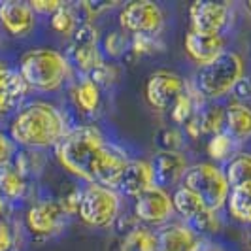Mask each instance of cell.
<instances>
[{
	"label": "cell",
	"instance_id": "1",
	"mask_svg": "<svg viewBox=\"0 0 251 251\" xmlns=\"http://www.w3.org/2000/svg\"><path fill=\"white\" fill-rule=\"evenodd\" d=\"M55 157L64 170L85 185L117 189L130 155L104 136L99 126H70L55 148Z\"/></svg>",
	"mask_w": 251,
	"mask_h": 251
},
{
	"label": "cell",
	"instance_id": "2",
	"mask_svg": "<svg viewBox=\"0 0 251 251\" xmlns=\"http://www.w3.org/2000/svg\"><path fill=\"white\" fill-rule=\"evenodd\" d=\"M70 130L68 117L59 106L48 100L23 104L10 123V138L25 150H51L61 144Z\"/></svg>",
	"mask_w": 251,
	"mask_h": 251
},
{
	"label": "cell",
	"instance_id": "3",
	"mask_svg": "<svg viewBox=\"0 0 251 251\" xmlns=\"http://www.w3.org/2000/svg\"><path fill=\"white\" fill-rule=\"evenodd\" d=\"M74 66L70 59L53 48H32L19 57L17 72L26 87L38 93H55L72 79Z\"/></svg>",
	"mask_w": 251,
	"mask_h": 251
},
{
	"label": "cell",
	"instance_id": "4",
	"mask_svg": "<svg viewBox=\"0 0 251 251\" xmlns=\"http://www.w3.org/2000/svg\"><path fill=\"white\" fill-rule=\"evenodd\" d=\"M246 75L244 57L232 50H226L210 64L199 68L195 85L201 95L210 102H219L225 97H230L240 79Z\"/></svg>",
	"mask_w": 251,
	"mask_h": 251
},
{
	"label": "cell",
	"instance_id": "5",
	"mask_svg": "<svg viewBox=\"0 0 251 251\" xmlns=\"http://www.w3.org/2000/svg\"><path fill=\"white\" fill-rule=\"evenodd\" d=\"M181 185L189 189L195 197H199L202 204H206L210 210L215 212H221L225 208L226 199L230 195V185L226 181L223 166L210 161L191 164L187 174L183 176Z\"/></svg>",
	"mask_w": 251,
	"mask_h": 251
},
{
	"label": "cell",
	"instance_id": "6",
	"mask_svg": "<svg viewBox=\"0 0 251 251\" xmlns=\"http://www.w3.org/2000/svg\"><path fill=\"white\" fill-rule=\"evenodd\" d=\"M121 215V195L117 189L83 185L77 217L91 228H110Z\"/></svg>",
	"mask_w": 251,
	"mask_h": 251
},
{
	"label": "cell",
	"instance_id": "7",
	"mask_svg": "<svg viewBox=\"0 0 251 251\" xmlns=\"http://www.w3.org/2000/svg\"><path fill=\"white\" fill-rule=\"evenodd\" d=\"M172 202H174V210L179 215V219L189 225L199 236H210L221 230V214L210 210L206 204H202L199 197H195L189 189L183 185L176 187L172 193Z\"/></svg>",
	"mask_w": 251,
	"mask_h": 251
},
{
	"label": "cell",
	"instance_id": "8",
	"mask_svg": "<svg viewBox=\"0 0 251 251\" xmlns=\"http://www.w3.org/2000/svg\"><path fill=\"white\" fill-rule=\"evenodd\" d=\"M68 59L72 66H75L81 75H91L102 63L104 55L100 50V32L95 23H81L70 38Z\"/></svg>",
	"mask_w": 251,
	"mask_h": 251
},
{
	"label": "cell",
	"instance_id": "9",
	"mask_svg": "<svg viewBox=\"0 0 251 251\" xmlns=\"http://www.w3.org/2000/svg\"><path fill=\"white\" fill-rule=\"evenodd\" d=\"M119 25L130 36L161 34L164 26V10L153 0L126 2L119 10Z\"/></svg>",
	"mask_w": 251,
	"mask_h": 251
},
{
	"label": "cell",
	"instance_id": "10",
	"mask_svg": "<svg viewBox=\"0 0 251 251\" xmlns=\"http://www.w3.org/2000/svg\"><path fill=\"white\" fill-rule=\"evenodd\" d=\"M134 217L140 225L144 226H163L172 221L176 215L174 202H172V193L164 187H151L148 193L140 195L134 199Z\"/></svg>",
	"mask_w": 251,
	"mask_h": 251
},
{
	"label": "cell",
	"instance_id": "11",
	"mask_svg": "<svg viewBox=\"0 0 251 251\" xmlns=\"http://www.w3.org/2000/svg\"><path fill=\"white\" fill-rule=\"evenodd\" d=\"M230 4L197 0L189 6V30L206 36H223L225 28L230 25Z\"/></svg>",
	"mask_w": 251,
	"mask_h": 251
},
{
	"label": "cell",
	"instance_id": "12",
	"mask_svg": "<svg viewBox=\"0 0 251 251\" xmlns=\"http://www.w3.org/2000/svg\"><path fill=\"white\" fill-rule=\"evenodd\" d=\"M68 215L64 214L63 206L57 199H40L36 201L25 215L26 228L36 238H53L66 225Z\"/></svg>",
	"mask_w": 251,
	"mask_h": 251
},
{
	"label": "cell",
	"instance_id": "13",
	"mask_svg": "<svg viewBox=\"0 0 251 251\" xmlns=\"http://www.w3.org/2000/svg\"><path fill=\"white\" fill-rule=\"evenodd\" d=\"M185 89V79L174 70H157L146 83V100L157 112H170Z\"/></svg>",
	"mask_w": 251,
	"mask_h": 251
},
{
	"label": "cell",
	"instance_id": "14",
	"mask_svg": "<svg viewBox=\"0 0 251 251\" xmlns=\"http://www.w3.org/2000/svg\"><path fill=\"white\" fill-rule=\"evenodd\" d=\"M150 161L155 174V183L164 189L179 187L191 166L181 151H157Z\"/></svg>",
	"mask_w": 251,
	"mask_h": 251
},
{
	"label": "cell",
	"instance_id": "15",
	"mask_svg": "<svg viewBox=\"0 0 251 251\" xmlns=\"http://www.w3.org/2000/svg\"><path fill=\"white\" fill-rule=\"evenodd\" d=\"M0 26L12 38H25L36 26V13L28 2L4 0L0 2Z\"/></svg>",
	"mask_w": 251,
	"mask_h": 251
},
{
	"label": "cell",
	"instance_id": "16",
	"mask_svg": "<svg viewBox=\"0 0 251 251\" xmlns=\"http://www.w3.org/2000/svg\"><path fill=\"white\" fill-rule=\"evenodd\" d=\"M183 50L187 53V57L195 64H199V68L210 64L217 57H221L226 51V38L225 36H206L187 30L183 36Z\"/></svg>",
	"mask_w": 251,
	"mask_h": 251
},
{
	"label": "cell",
	"instance_id": "17",
	"mask_svg": "<svg viewBox=\"0 0 251 251\" xmlns=\"http://www.w3.org/2000/svg\"><path fill=\"white\" fill-rule=\"evenodd\" d=\"M155 174L151 161L146 159H130L126 164L125 172L119 179L117 191L119 195H125L130 199H138L140 195L148 193L151 187H155Z\"/></svg>",
	"mask_w": 251,
	"mask_h": 251
},
{
	"label": "cell",
	"instance_id": "18",
	"mask_svg": "<svg viewBox=\"0 0 251 251\" xmlns=\"http://www.w3.org/2000/svg\"><path fill=\"white\" fill-rule=\"evenodd\" d=\"M28 91L30 89L26 87L21 74L2 64L0 66V119L13 112L15 108H19L26 99Z\"/></svg>",
	"mask_w": 251,
	"mask_h": 251
},
{
	"label": "cell",
	"instance_id": "19",
	"mask_svg": "<svg viewBox=\"0 0 251 251\" xmlns=\"http://www.w3.org/2000/svg\"><path fill=\"white\" fill-rule=\"evenodd\" d=\"M199 234L183 221H170L157 230V251H191Z\"/></svg>",
	"mask_w": 251,
	"mask_h": 251
},
{
	"label": "cell",
	"instance_id": "20",
	"mask_svg": "<svg viewBox=\"0 0 251 251\" xmlns=\"http://www.w3.org/2000/svg\"><path fill=\"white\" fill-rule=\"evenodd\" d=\"M225 132L236 142L251 140V106L232 100L225 106Z\"/></svg>",
	"mask_w": 251,
	"mask_h": 251
},
{
	"label": "cell",
	"instance_id": "21",
	"mask_svg": "<svg viewBox=\"0 0 251 251\" xmlns=\"http://www.w3.org/2000/svg\"><path fill=\"white\" fill-rule=\"evenodd\" d=\"M206 99L201 95V91L197 89L195 83H189L185 81V89L183 93L179 95V99L176 100V104L170 108V119L176 126L185 125L189 119L195 115V113L201 110L202 106L206 104Z\"/></svg>",
	"mask_w": 251,
	"mask_h": 251
},
{
	"label": "cell",
	"instance_id": "22",
	"mask_svg": "<svg viewBox=\"0 0 251 251\" xmlns=\"http://www.w3.org/2000/svg\"><path fill=\"white\" fill-rule=\"evenodd\" d=\"M72 99L79 112L85 115H93L99 112L102 104V89L89 75H81L72 89Z\"/></svg>",
	"mask_w": 251,
	"mask_h": 251
},
{
	"label": "cell",
	"instance_id": "23",
	"mask_svg": "<svg viewBox=\"0 0 251 251\" xmlns=\"http://www.w3.org/2000/svg\"><path fill=\"white\" fill-rule=\"evenodd\" d=\"M28 193V179L21 176L13 164L0 166V195L8 202L23 201Z\"/></svg>",
	"mask_w": 251,
	"mask_h": 251
},
{
	"label": "cell",
	"instance_id": "24",
	"mask_svg": "<svg viewBox=\"0 0 251 251\" xmlns=\"http://www.w3.org/2000/svg\"><path fill=\"white\" fill-rule=\"evenodd\" d=\"M202 136H215L219 132H225V106L219 102L204 104L199 112L195 113Z\"/></svg>",
	"mask_w": 251,
	"mask_h": 251
},
{
	"label": "cell",
	"instance_id": "25",
	"mask_svg": "<svg viewBox=\"0 0 251 251\" xmlns=\"http://www.w3.org/2000/svg\"><path fill=\"white\" fill-rule=\"evenodd\" d=\"M225 208L234 221L251 225V185L230 189Z\"/></svg>",
	"mask_w": 251,
	"mask_h": 251
},
{
	"label": "cell",
	"instance_id": "26",
	"mask_svg": "<svg viewBox=\"0 0 251 251\" xmlns=\"http://www.w3.org/2000/svg\"><path fill=\"white\" fill-rule=\"evenodd\" d=\"M223 170L230 189L251 185V151H238Z\"/></svg>",
	"mask_w": 251,
	"mask_h": 251
},
{
	"label": "cell",
	"instance_id": "27",
	"mask_svg": "<svg viewBox=\"0 0 251 251\" xmlns=\"http://www.w3.org/2000/svg\"><path fill=\"white\" fill-rule=\"evenodd\" d=\"M119 251H157V232L150 226H134L123 234Z\"/></svg>",
	"mask_w": 251,
	"mask_h": 251
},
{
	"label": "cell",
	"instance_id": "28",
	"mask_svg": "<svg viewBox=\"0 0 251 251\" xmlns=\"http://www.w3.org/2000/svg\"><path fill=\"white\" fill-rule=\"evenodd\" d=\"M50 25H51V28H53L57 34H61V36H64V38L74 36L77 26L81 25L79 15L75 12L74 2H63V4L59 6V10L50 17Z\"/></svg>",
	"mask_w": 251,
	"mask_h": 251
},
{
	"label": "cell",
	"instance_id": "29",
	"mask_svg": "<svg viewBox=\"0 0 251 251\" xmlns=\"http://www.w3.org/2000/svg\"><path fill=\"white\" fill-rule=\"evenodd\" d=\"M206 153L212 159L210 163L226 164L238 153V142L232 136H228L226 132H219L215 136H210L208 144H206Z\"/></svg>",
	"mask_w": 251,
	"mask_h": 251
},
{
	"label": "cell",
	"instance_id": "30",
	"mask_svg": "<svg viewBox=\"0 0 251 251\" xmlns=\"http://www.w3.org/2000/svg\"><path fill=\"white\" fill-rule=\"evenodd\" d=\"M164 50V42L159 38V34H134L130 36V44H128V51L125 57H148V55H155L159 51Z\"/></svg>",
	"mask_w": 251,
	"mask_h": 251
},
{
	"label": "cell",
	"instance_id": "31",
	"mask_svg": "<svg viewBox=\"0 0 251 251\" xmlns=\"http://www.w3.org/2000/svg\"><path fill=\"white\" fill-rule=\"evenodd\" d=\"M153 142H155L157 151H181L185 136H183V130L179 126L166 125V126H161L155 132Z\"/></svg>",
	"mask_w": 251,
	"mask_h": 251
},
{
	"label": "cell",
	"instance_id": "32",
	"mask_svg": "<svg viewBox=\"0 0 251 251\" xmlns=\"http://www.w3.org/2000/svg\"><path fill=\"white\" fill-rule=\"evenodd\" d=\"M13 168L21 174V176L28 179V177L32 176H38L40 172H42V155H40V151H19V153H15V157H13Z\"/></svg>",
	"mask_w": 251,
	"mask_h": 251
},
{
	"label": "cell",
	"instance_id": "33",
	"mask_svg": "<svg viewBox=\"0 0 251 251\" xmlns=\"http://www.w3.org/2000/svg\"><path fill=\"white\" fill-rule=\"evenodd\" d=\"M128 44H130V38H126L123 32H110L106 34L104 40L100 42V50L104 57H110V59H119V57H125V53L128 51Z\"/></svg>",
	"mask_w": 251,
	"mask_h": 251
},
{
	"label": "cell",
	"instance_id": "34",
	"mask_svg": "<svg viewBox=\"0 0 251 251\" xmlns=\"http://www.w3.org/2000/svg\"><path fill=\"white\" fill-rule=\"evenodd\" d=\"M21 230L8 219H0V251H19Z\"/></svg>",
	"mask_w": 251,
	"mask_h": 251
},
{
	"label": "cell",
	"instance_id": "35",
	"mask_svg": "<svg viewBox=\"0 0 251 251\" xmlns=\"http://www.w3.org/2000/svg\"><path fill=\"white\" fill-rule=\"evenodd\" d=\"M97 85L100 89H106V87H112L113 83H117V79H119V68L112 63H104L93 72V74L89 75Z\"/></svg>",
	"mask_w": 251,
	"mask_h": 251
},
{
	"label": "cell",
	"instance_id": "36",
	"mask_svg": "<svg viewBox=\"0 0 251 251\" xmlns=\"http://www.w3.org/2000/svg\"><path fill=\"white\" fill-rule=\"evenodd\" d=\"M81 189L77 185H72V187H66V191L61 193V197L57 199L59 204L63 206L64 214L68 215H77V208H79V201H81Z\"/></svg>",
	"mask_w": 251,
	"mask_h": 251
},
{
	"label": "cell",
	"instance_id": "37",
	"mask_svg": "<svg viewBox=\"0 0 251 251\" xmlns=\"http://www.w3.org/2000/svg\"><path fill=\"white\" fill-rule=\"evenodd\" d=\"M15 153H17L15 151V144L10 138V134H4L0 130V166H6V164L12 163Z\"/></svg>",
	"mask_w": 251,
	"mask_h": 251
},
{
	"label": "cell",
	"instance_id": "38",
	"mask_svg": "<svg viewBox=\"0 0 251 251\" xmlns=\"http://www.w3.org/2000/svg\"><path fill=\"white\" fill-rule=\"evenodd\" d=\"M30 4V8H32V12L38 15H48L51 17L53 13L59 10V6L63 4L61 0H32V2H28Z\"/></svg>",
	"mask_w": 251,
	"mask_h": 251
},
{
	"label": "cell",
	"instance_id": "39",
	"mask_svg": "<svg viewBox=\"0 0 251 251\" xmlns=\"http://www.w3.org/2000/svg\"><path fill=\"white\" fill-rule=\"evenodd\" d=\"M191 251H223V248L217 246L210 236H199V240L193 244Z\"/></svg>",
	"mask_w": 251,
	"mask_h": 251
},
{
	"label": "cell",
	"instance_id": "40",
	"mask_svg": "<svg viewBox=\"0 0 251 251\" xmlns=\"http://www.w3.org/2000/svg\"><path fill=\"white\" fill-rule=\"evenodd\" d=\"M6 212H8V201H6V199L0 195V219H4Z\"/></svg>",
	"mask_w": 251,
	"mask_h": 251
},
{
	"label": "cell",
	"instance_id": "41",
	"mask_svg": "<svg viewBox=\"0 0 251 251\" xmlns=\"http://www.w3.org/2000/svg\"><path fill=\"white\" fill-rule=\"evenodd\" d=\"M246 10L251 13V2H246Z\"/></svg>",
	"mask_w": 251,
	"mask_h": 251
},
{
	"label": "cell",
	"instance_id": "42",
	"mask_svg": "<svg viewBox=\"0 0 251 251\" xmlns=\"http://www.w3.org/2000/svg\"><path fill=\"white\" fill-rule=\"evenodd\" d=\"M250 242H251V225H250Z\"/></svg>",
	"mask_w": 251,
	"mask_h": 251
},
{
	"label": "cell",
	"instance_id": "43",
	"mask_svg": "<svg viewBox=\"0 0 251 251\" xmlns=\"http://www.w3.org/2000/svg\"><path fill=\"white\" fill-rule=\"evenodd\" d=\"M2 64H4V63H0V66H2Z\"/></svg>",
	"mask_w": 251,
	"mask_h": 251
}]
</instances>
